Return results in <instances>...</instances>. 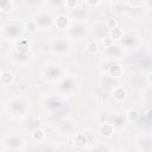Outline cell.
<instances>
[{"label": "cell", "mask_w": 152, "mask_h": 152, "mask_svg": "<svg viewBox=\"0 0 152 152\" xmlns=\"http://www.w3.org/2000/svg\"><path fill=\"white\" fill-rule=\"evenodd\" d=\"M27 109L28 104L23 97H14L8 102V110L13 116H24Z\"/></svg>", "instance_id": "6da1fadb"}, {"label": "cell", "mask_w": 152, "mask_h": 152, "mask_svg": "<svg viewBox=\"0 0 152 152\" xmlns=\"http://www.w3.org/2000/svg\"><path fill=\"white\" fill-rule=\"evenodd\" d=\"M75 89H76V81H75L74 77L68 76V77L59 78V82H58V90H59L61 94H63V95H69V94H71Z\"/></svg>", "instance_id": "7a4b0ae2"}, {"label": "cell", "mask_w": 152, "mask_h": 152, "mask_svg": "<svg viewBox=\"0 0 152 152\" xmlns=\"http://www.w3.org/2000/svg\"><path fill=\"white\" fill-rule=\"evenodd\" d=\"M33 20L36 21L38 28H42V30L50 28V27L52 26V24H53L52 17H51L49 13H46V12H40V13H38V14L34 17Z\"/></svg>", "instance_id": "3957f363"}, {"label": "cell", "mask_w": 152, "mask_h": 152, "mask_svg": "<svg viewBox=\"0 0 152 152\" xmlns=\"http://www.w3.org/2000/svg\"><path fill=\"white\" fill-rule=\"evenodd\" d=\"M44 76L50 80V81H57L59 78H62L63 76V69L62 66L57 65V64H52L50 66H48L44 71Z\"/></svg>", "instance_id": "277c9868"}, {"label": "cell", "mask_w": 152, "mask_h": 152, "mask_svg": "<svg viewBox=\"0 0 152 152\" xmlns=\"http://www.w3.org/2000/svg\"><path fill=\"white\" fill-rule=\"evenodd\" d=\"M87 30H88V27L86 24L77 21L69 26V34L74 38H81L87 33Z\"/></svg>", "instance_id": "5b68a950"}, {"label": "cell", "mask_w": 152, "mask_h": 152, "mask_svg": "<svg viewBox=\"0 0 152 152\" xmlns=\"http://www.w3.org/2000/svg\"><path fill=\"white\" fill-rule=\"evenodd\" d=\"M5 147L6 148H10V150H20L23 144H24V140L19 135H15V134H12V135H7L5 141Z\"/></svg>", "instance_id": "8992f818"}, {"label": "cell", "mask_w": 152, "mask_h": 152, "mask_svg": "<svg viewBox=\"0 0 152 152\" xmlns=\"http://www.w3.org/2000/svg\"><path fill=\"white\" fill-rule=\"evenodd\" d=\"M51 49H52V52L55 55H65L68 51H69V43L65 40V39H55L52 45H51Z\"/></svg>", "instance_id": "52a82bcc"}, {"label": "cell", "mask_w": 152, "mask_h": 152, "mask_svg": "<svg viewBox=\"0 0 152 152\" xmlns=\"http://www.w3.org/2000/svg\"><path fill=\"white\" fill-rule=\"evenodd\" d=\"M104 49H106V50H104V53H106V56H107L108 59L114 61V59L121 58V56H122V49H121L119 45L114 44V43H113L110 46L104 48Z\"/></svg>", "instance_id": "ba28073f"}, {"label": "cell", "mask_w": 152, "mask_h": 152, "mask_svg": "<svg viewBox=\"0 0 152 152\" xmlns=\"http://www.w3.org/2000/svg\"><path fill=\"white\" fill-rule=\"evenodd\" d=\"M137 148L139 151H144V152H150L152 151V139L150 134H145L142 135L138 142H137Z\"/></svg>", "instance_id": "9c48e42d"}, {"label": "cell", "mask_w": 152, "mask_h": 152, "mask_svg": "<svg viewBox=\"0 0 152 152\" xmlns=\"http://www.w3.org/2000/svg\"><path fill=\"white\" fill-rule=\"evenodd\" d=\"M20 31H21V26L17 23H11L8 25L5 26L4 28V32H5V36L6 37H10V38H15L20 34Z\"/></svg>", "instance_id": "30bf717a"}, {"label": "cell", "mask_w": 152, "mask_h": 152, "mask_svg": "<svg viewBox=\"0 0 152 152\" xmlns=\"http://www.w3.org/2000/svg\"><path fill=\"white\" fill-rule=\"evenodd\" d=\"M126 122H127L126 116L120 115V114H114L109 119V124H112V126L114 128H122L126 125Z\"/></svg>", "instance_id": "8fae6325"}, {"label": "cell", "mask_w": 152, "mask_h": 152, "mask_svg": "<svg viewBox=\"0 0 152 152\" xmlns=\"http://www.w3.org/2000/svg\"><path fill=\"white\" fill-rule=\"evenodd\" d=\"M116 86H119V83H118V78H114V77H112V76H104V77H102L101 78V87L102 88H104V89H113L114 87H116Z\"/></svg>", "instance_id": "7c38bea8"}, {"label": "cell", "mask_w": 152, "mask_h": 152, "mask_svg": "<svg viewBox=\"0 0 152 152\" xmlns=\"http://www.w3.org/2000/svg\"><path fill=\"white\" fill-rule=\"evenodd\" d=\"M46 107H48V109L51 110V112H57L58 109H61V108L63 107V103H62V101H61L58 97L53 96V97H50V99L46 101Z\"/></svg>", "instance_id": "4fadbf2b"}, {"label": "cell", "mask_w": 152, "mask_h": 152, "mask_svg": "<svg viewBox=\"0 0 152 152\" xmlns=\"http://www.w3.org/2000/svg\"><path fill=\"white\" fill-rule=\"evenodd\" d=\"M72 19H77V20H84L88 17V11L84 7L81 8H71V13H70Z\"/></svg>", "instance_id": "5bb4252c"}, {"label": "cell", "mask_w": 152, "mask_h": 152, "mask_svg": "<svg viewBox=\"0 0 152 152\" xmlns=\"http://www.w3.org/2000/svg\"><path fill=\"white\" fill-rule=\"evenodd\" d=\"M121 40V45L122 46H125V48H133V46H135V44H137V37L133 34V33H128V34H126V36H122V38L120 39Z\"/></svg>", "instance_id": "9a60e30c"}, {"label": "cell", "mask_w": 152, "mask_h": 152, "mask_svg": "<svg viewBox=\"0 0 152 152\" xmlns=\"http://www.w3.org/2000/svg\"><path fill=\"white\" fill-rule=\"evenodd\" d=\"M108 75L112 76V77H114V78H119L122 75V68L119 64L112 62L110 65L108 66Z\"/></svg>", "instance_id": "2e32d148"}, {"label": "cell", "mask_w": 152, "mask_h": 152, "mask_svg": "<svg viewBox=\"0 0 152 152\" xmlns=\"http://www.w3.org/2000/svg\"><path fill=\"white\" fill-rule=\"evenodd\" d=\"M88 142H89L88 137H87L86 134H83V133H78V134H76V135L74 137V144H75V146H77L78 148L84 147Z\"/></svg>", "instance_id": "e0dca14e"}, {"label": "cell", "mask_w": 152, "mask_h": 152, "mask_svg": "<svg viewBox=\"0 0 152 152\" xmlns=\"http://www.w3.org/2000/svg\"><path fill=\"white\" fill-rule=\"evenodd\" d=\"M55 24L58 28H68L69 27V18L64 14H59L56 17Z\"/></svg>", "instance_id": "ac0fdd59"}, {"label": "cell", "mask_w": 152, "mask_h": 152, "mask_svg": "<svg viewBox=\"0 0 152 152\" xmlns=\"http://www.w3.org/2000/svg\"><path fill=\"white\" fill-rule=\"evenodd\" d=\"M100 133H101V135L102 137H104V138H109V137H112L113 135V133H114V127L112 126V124H102L101 126H100Z\"/></svg>", "instance_id": "d6986e66"}, {"label": "cell", "mask_w": 152, "mask_h": 152, "mask_svg": "<svg viewBox=\"0 0 152 152\" xmlns=\"http://www.w3.org/2000/svg\"><path fill=\"white\" fill-rule=\"evenodd\" d=\"M113 97L116 101H122L126 97V89L121 86H116L113 88Z\"/></svg>", "instance_id": "ffe728a7"}, {"label": "cell", "mask_w": 152, "mask_h": 152, "mask_svg": "<svg viewBox=\"0 0 152 152\" xmlns=\"http://www.w3.org/2000/svg\"><path fill=\"white\" fill-rule=\"evenodd\" d=\"M12 56H13V59L17 63H20V64H24V63L28 62V59H30V56L27 55V52H18V51H14Z\"/></svg>", "instance_id": "44dd1931"}, {"label": "cell", "mask_w": 152, "mask_h": 152, "mask_svg": "<svg viewBox=\"0 0 152 152\" xmlns=\"http://www.w3.org/2000/svg\"><path fill=\"white\" fill-rule=\"evenodd\" d=\"M40 124H42V122H40V120L32 118V119H30V120H27V121H26V124H25V128H26V131L32 132V131H34V129L39 128V127H40Z\"/></svg>", "instance_id": "7402d4cb"}, {"label": "cell", "mask_w": 152, "mask_h": 152, "mask_svg": "<svg viewBox=\"0 0 152 152\" xmlns=\"http://www.w3.org/2000/svg\"><path fill=\"white\" fill-rule=\"evenodd\" d=\"M109 34H110V38L113 40H120L122 38V36H124V31H122L121 27L116 26V27L109 30Z\"/></svg>", "instance_id": "603a6c76"}, {"label": "cell", "mask_w": 152, "mask_h": 152, "mask_svg": "<svg viewBox=\"0 0 152 152\" xmlns=\"http://www.w3.org/2000/svg\"><path fill=\"white\" fill-rule=\"evenodd\" d=\"M31 137H32V139H33L36 142H40V141H43V140H44V138H45V132L39 127V128H37V129L32 131Z\"/></svg>", "instance_id": "cb8c5ba5"}, {"label": "cell", "mask_w": 152, "mask_h": 152, "mask_svg": "<svg viewBox=\"0 0 152 152\" xmlns=\"http://www.w3.org/2000/svg\"><path fill=\"white\" fill-rule=\"evenodd\" d=\"M30 49V43L26 39H20L15 46V51L18 52H27Z\"/></svg>", "instance_id": "d4e9b609"}, {"label": "cell", "mask_w": 152, "mask_h": 152, "mask_svg": "<svg viewBox=\"0 0 152 152\" xmlns=\"http://www.w3.org/2000/svg\"><path fill=\"white\" fill-rule=\"evenodd\" d=\"M107 32H108V28L106 27V25H102V24L96 25V27H95V30H94L95 36L99 37V38H103V37H106V33H107Z\"/></svg>", "instance_id": "484cf974"}, {"label": "cell", "mask_w": 152, "mask_h": 152, "mask_svg": "<svg viewBox=\"0 0 152 152\" xmlns=\"http://www.w3.org/2000/svg\"><path fill=\"white\" fill-rule=\"evenodd\" d=\"M13 80V75L10 72V71H2L0 74V82L1 84H8L11 83Z\"/></svg>", "instance_id": "4316f807"}, {"label": "cell", "mask_w": 152, "mask_h": 152, "mask_svg": "<svg viewBox=\"0 0 152 152\" xmlns=\"http://www.w3.org/2000/svg\"><path fill=\"white\" fill-rule=\"evenodd\" d=\"M139 116H140V114L137 109H129L126 114V120L129 122H133V121H137L139 119Z\"/></svg>", "instance_id": "83f0119b"}, {"label": "cell", "mask_w": 152, "mask_h": 152, "mask_svg": "<svg viewBox=\"0 0 152 152\" xmlns=\"http://www.w3.org/2000/svg\"><path fill=\"white\" fill-rule=\"evenodd\" d=\"M59 127H61L62 131L68 132V133L74 129V125H72L70 121H63V122H61V124H59Z\"/></svg>", "instance_id": "f1b7e54d"}, {"label": "cell", "mask_w": 152, "mask_h": 152, "mask_svg": "<svg viewBox=\"0 0 152 152\" xmlns=\"http://www.w3.org/2000/svg\"><path fill=\"white\" fill-rule=\"evenodd\" d=\"M11 7H12L11 0H0V11L7 12L11 10Z\"/></svg>", "instance_id": "f546056e"}, {"label": "cell", "mask_w": 152, "mask_h": 152, "mask_svg": "<svg viewBox=\"0 0 152 152\" xmlns=\"http://www.w3.org/2000/svg\"><path fill=\"white\" fill-rule=\"evenodd\" d=\"M87 50H88V52H90V53H95V52H97L99 51V44L96 43V42H89L88 43V45H87Z\"/></svg>", "instance_id": "4dcf8cb0"}, {"label": "cell", "mask_w": 152, "mask_h": 152, "mask_svg": "<svg viewBox=\"0 0 152 152\" xmlns=\"http://www.w3.org/2000/svg\"><path fill=\"white\" fill-rule=\"evenodd\" d=\"M26 30H27L28 32H32V33H34L36 31H38V26H37L36 21H34V20H30V21L26 24Z\"/></svg>", "instance_id": "1f68e13d"}, {"label": "cell", "mask_w": 152, "mask_h": 152, "mask_svg": "<svg viewBox=\"0 0 152 152\" xmlns=\"http://www.w3.org/2000/svg\"><path fill=\"white\" fill-rule=\"evenodd\" d=\"M106 27L108 28V30H110V28H114V27H116L118 26V21L114 19V18H109L107 21H106Z\"/></svg>", "instance_id": "d6a6232c"}, {"label": "cell", "mask_w": 152, "mask_h": 152, "mask_svg": "<svg viewBox=\"0 0 152 152\" xmlns=\"http://www.w3.org/2000/svg\"><path fill=\"white\" fill-rule=\"evenodd\" d=\"M48 1H49L50 6L51 7H55V8L61 7V6L64 5V0H48Z\"/></svg>", "instance_id": "836d02e7"}, {"label": "cell", "mask_w": 152, "mask_h": 152, "mask_svg": "<svg viewBox=\"0 0 152 152\" xmlns=\"http://www.w3.org/2000/svg\"><path fill=\"white\" fill-rule=\"evenodd\" d=\"M102 39V45L104 46V48H108V46H110L113 43H114V40L110 38V37H103V38H101Z\"/></svg>", "instance_id": "e575fe53"}, {"label": "cell", "mask_w": 152, "mask_h": 152, "mask_svg": "<svg viewBox=\"0 0 152 152\" xmlns=\"http://www.w3.org/2000/svg\"><path fill=\"white\" fill-rule=\"evenodd\" d=\"M77 2H78V0H65V6L68 8H75Z\"/></svg>", "instance_id": "d590c367"}, {"label": "cell", "mask_w": 152, "mask_h": 152, "mask_svg": "<svg viewBox=\"0 0 152 152\" xmlns=\"http://www.w3.org/2000/svg\"><path fill=\"white\" fill-rule=\"evenodd\" d=\"M23 1L27 6H38L42 2V0H23Z\"/></svg>", "instance_id": "8d00e7d4"}, {"label": "cell", "mask_w": 152, "mask_h": 152, "mask_svg": "<svg viewBox=\"0 0 152 152\" xmlns=\"http://www.w3.org/2000/svg\"><path fill=\"white\" fill-rule=\"evenodd\" d=\"M86 1H87V4L89 6H95V5H97L100 2V0H86Z\"/></svg>", "instance_id": "74e56055"}, {"label": "cell", "mask_w": 152, "mask_h": 152, "mask_svg": "<svg viewBox=\"0 0 152 152\" xmlns=\"http://www.w3.org/2000/svg\"><path fill=\"white\" fill-rule=\"evenodd\" d=\"M145 7L147 11L151 10V0H145Z\"/></svg>", "instance_id": "f35d334b"}, {"label": "cell", "mask_w": 152, "mask_h": 152, "mask_svg": "<svg viewBox=\"0 0 152 152\" xmlns=\"http://www.w3.org/2000/svg\"><path fill=\"white\" fill-rule=\"evenodd\" d=\"M121 0H110V2H114V4H119Z\"/></svg>", "instance_id": "ab89813d"}, {"label": "cell", "mask_w": 152, "mask_h": 152, "mask_svg": "<svg viewBox=\"0 0 152 152\" xmlns=\"http://www.w3.org/2000/svg\"><path fill=\"white\" fill-rule=\"evenodd\" d=\"M0 86H1V82H0Z\"/></svg>", "instance_id": "60d3db41"}]
</instances>
